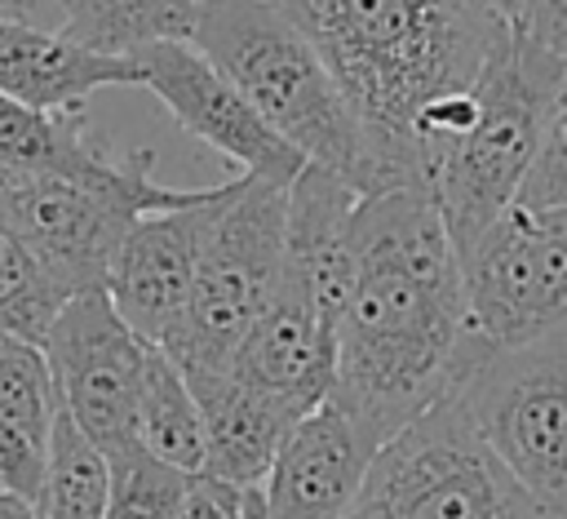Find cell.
<instances>
[{"mask_svg": "<svg viewBox=\"0 0 567 519\" xmlns=\"http://www.w3.org/2000/svg\"><path fill=\"white\" fill-rule=\"evenodd\" d=\"M111 84H137V62L128 53L89 49L53 27L0 22V93L62 111L84 106L89 93Z\"/></svg>", "mask_w": 567, "mask_h": 519, "instance_id": "cell-15", "label": "cell"}, {"mask_svg": "<svg viewBox=\"0 0 567 519\" xmlns=\"http://www.w3.org/2000/svg\"><path fill=\"white\" fill-rule=\"evenodd\" d=\"M483 4H487L492 13H501L505 22H514V18H518V9H523V0H483Z\"/></svg>", "mask_w": 567, "mask_h": 519, "instance_id": "cell-29", "label": "cell"}, {"mask_svg": "<svg viewBox=\"0 0 567 519\" xmlns=\"http://www.w3.org/2000/svg\"><path fill=\"white\" fill-rule=\"evenodd\" d=\"M385 439L332 390L292 421L270 475L261 479L270 519H346Z\"/></svg>", "mask_w": 567, "mask_h": 519, "instance_id": "cell-13", "label": "cell"}, {"mask_svg": "<svg viewBox=\"0 0 567 519\" xmlns=\"http://www.w3.org/2000/svg\"><path fill=\"white\" fill-rule=\"evenodd\" d=\"M346 519H354V515H346Z\"/></svg>", "mask_w": 567, "mask_h": 519, "instance_id": "cell-30", "label": "cell"}, {"mask_svg": "<svg viewBox=\"0 0 567 519\" xmlns=\"http://www.w3.org/2000/svg\"><path fill=\"white\" fill-rule=\"evenodd\" d=\"M235 377L284 399L297 413H310L337 381V315L315 297V288L284 262L279 288L266 302L261 319L239 342L226 364Z\"/></svg>", "mask_w": 567, "mask_h": 519, "instance_id": "cell-14", "label": "cell"}, {"mask_svg": "<svg viewBox=\"0 0 567 519\" xmlns=\"http://www.w3.org/2000/svg\"><path fill=\"white\" fill-rule=\"evenodd\" d=\"M40 346L75 426L106 452L137 444V390L151 342L115 311L111 293L84 288L66 297Z\"/></svg>", "mask_w": 567, "mask_h": 519, "instance_id": "cell-10", "label": "cell"}, {"mask_svg": "<svg viewBox=\"0 0 567 519\" xmlns=\"http://www.w3.org/2000/svg\"><path fill=\"white\" fill-rule=\"evenodd\" d=\"M111 506L106 519H177L182 492H186V470L159 461L142 444H128L111 452Z\"/></svg>", "mask_w": 567, "mask_h": 519, "instance_id": "cell-23", "label": "cell"}, {"mask_svg": "<svg viewBox=\"0 0 567 519\" xmlns=\"http://www.w3.org/2000/svg\"><path fill=\"white\" fill-rule=\"evenodd\" d=\"M452 395L518 488L567 519V337L474 342Z\"/></svg>", "mask_w": 567, "mask_h": 519, "instance_id": "cell-8", "label": "cell"}, {"mask_svg": "<svg viewBox=\"0 0 567 519\" xmlns=\"http://www.w3.org/2000/svg\"><path fill=\"white\" fill-rule=\"evenodd\" d=\"M111 479V452L97 439H89L66 408H58L44 484L35 497L40 519H106Z\"/></svg>", "mask_w": 567, "mask_h": 519, "instance_id": "cell-21", "label": "cell"}, {"mask_svg": "<svg viewBox=\"0 0 567 519\" xmlns=\"http://www.w3.org/2000/svg\"><path fill=\"white\" fill-rule=\"evenodd\" d=\"M514 204H527V208L567 204V67H563V75L554 84V98L545 106L540 142H536L532 169H527Z\"/></svg>", "mask_w": 567, "mask_h": 519, "instance_id": "cell-24", "label": "cell"}, {"mask_svg": "<svg viewBox=\"0 0 567 519\" xmlns=\"http://www.w3.org/2000/svg\"><path fill=\"white\" fill-rule=\"evenodd\" d=\"M226 186L230 182L208 186L190 204L137 217L111 262L106 293H111L115 311L155 346H164L168 333L186 315L199 253H204V240H208V226H213V213H217Z\"/></svg>", "mask_w": 567, "mask_h": 519, "instance_id": "cell-12", "label": "cell"}, {"mask_svg": "<svg viewBox=\"0 0 567 519\" xmlns=\"http://www.w3.org/2000/svg\"><path fill=\"white\" fill-rule=\"evenodd\" d=\"M354 519H554L483 444L447 390L372 457Z\"/></svg>", "mask_w": 567, "mask_h": 519, "instance_id": "cell-6", "label": "cell"}, {"mask_svg": "<svg viewBox=\"0 0 567 519\" xmlns=\"http://www.w3.org/2000/svg\"><path fill=\"white\" fill-rule=\"evenodd\" d=\"M124 155H115L93 129L84 106L44 111L0 93V169L4 173H58V177H115Z\"/></svg>", "mask_w": 567, "mask_h": 519, "instance_id": "cell-18", "label": "cell"}, {"mask_svg": "<svg viewBox=\"0 0 567 519\" xmlns=\"http://www.w3.org/2000/svg\"><path fill=\"white\" fill-rule=\"evenodd\" d=\"M190 40L310 164L341 173L359 195L385 186L350 98L279 0H204Z\"/></svg>", "mask_w": 567, "mask_h": 519, "instance_id": "cell-3", "label": "cell"}, {"mask_svg": "<svg viewBox=\"0 0 567 519\" xmlns=\"http://www.w3.org/2000/svg\"><path fill=\"white\" fill-rule=\"evenodd\" d=\"M186 381L204 413L208 470L230 484H261L301 413L288 408L284 399L257 390L252 381L235 377L230 368L186 373Z\"/></svg>", "mask_w": 567, "mask_h": 519, "instance_id": "cell-16", "label": "cell"}, {"mask_svg": "<svg viewBox=\"0 0 567 519\" xmlns=\"http://www.w3.org/2000/svg\"><path fill=\"white\" fill-rule=\"evenodd\" d=\"M350 98L385 186H425L412 151L421 111L474 89L514 22L483 0H279Z\"/></svg>", "mask_w": 567, "mask_h": 519, "instance_id": "cell-2", "label": "cell"}, {"mask_svg": "<svg viewBox=\"0 0 567 519\" xmlns=\"http://www.w3.org/2000/svg\"><path fill=\"white\" fill-rule=\"evenodd\" d=\"M252 484H230L213 470H199L186 479L177 519H248Z\"/></svg>", "mask_w": 567, "mask_h": 519, "instance_id": "cell-25", "label": "cell"}, {"mask_svg": "<svg viewBox=\"0 0 567 519\" xmlns=\"http://www.w3.org/2000/svg\"><path fill=\"white\" fill-rule=\"evenodd\" d=\"M514 31L540 53L567 62V0H523Z\"/></svg>", "mask_w": 567, "mask_h": 519, "instance_id": "cell-26", "label": "cell"}, {"mask_svg": "<svg viewBox=\"0 0 567 519\" xmlns=\"http://www.w3.org/2000/svg\"><path fill=\"white\" fill-rule=\"evenodd\" d=\"M151 151H128L120 173L97 182L0 169V208L71 297L84 288H106L111 262L137 217L190 204L208 191L164 186L151 177Z\"/></svg>", "mask_w": 567, "mask_h": 519, "instance_id": "cell-7", "label": "cell"}, {"mask_svg": "<svg viewBox=\"0 0 567 519\" xmlns=\"http://www.w3.org/2000/svg\"><path fill=\"white\" fill-rule=\"evenodd\" d=\"M66 297L71 293L58 284V275L40 262V253L0 208V333L44 342Z\"/></svg>", "mask_w": 567, "mask_h": 519, "instance_id": "cell-22", "label": "cell"}, {"mask_svg": "<svg viewBox=\"0 0 567 519\" xmlns=\"http://www.w3.org/2000/svg\"><path fill=\"white\" fill-rule=\"evenodd\" d=\"M0 519H40V510L31 501H22V497L0 492Z\"/></svg>", "mask_w": 567, "mask_h": 519, "instance_id": "cell-28", "label": "cell"}, {"mask_svg": "<svg viewBox=\"0 0 567 519\" xmlns=\"http://www.w3.org/2000/svg\"><path fill=\"white\" fill-rule=\"evenodd\" d=\"M350 253L332 395L390 439L456 386L478 342L461 248L430 186H381L354 204Z\"/></svg>", "mask_w": 567, "mask_h": 519, "instance_id": "cell-1", "label": "cell"}, {"mask_svg": "<svg viewBox=\"0 0 567 519\" xmlns=\"http://www.w3.org/2000/svg\"><path fill=\"white\" fill-rule=\"evenodd\" d=\"M284 248L288 186L257 173L235 177L213 213L186 315L164 342L182 373H217L235 359L239 342L279 288Z\"/></svg>", "mask_w": 567, "mask_h": 519, "instance_id": "cell-5", "label": "cell"}, {"mask_svg": "<svg viewBox=\"0 0 567 519\" xmlns=\"http://www.w3.org/2000/svg\"><path fill=\"white\" fill-rule=\"evenodd\" d=\"M204 0H66L62 35L102 49L137 53L155 40H190Z\"/></svg>", "mask_w": 567, "mask_h": 519, "instance_id": "cell-20", "label": "cell"}, {"mask_svg": "<svg viewBox=\"0 0 567 519\" xmlns=\"http://www.w3.org/2000/svg\"><path fill=\"white\" fill-rule=\"evenodd\" d=\"M58 408L62 399L44 346L0 333V492L35 506Z\"/></svg>", "mask_w": 567, "mask_h": 519, "instance_id": "cell-17", "label": "cell"}, {"mask_svg": "<svg viewBox=\"0 0 567 519\" xmlns=\"http://www.w3.org/2000/svg\"><path fill=\"white\" fill-rule=\"evenodd\" d=\"M137 444L186 475L208 470V430L199 399L182 364L155 342L146 346V368L137 390Z\"/></svg>", "mask_w": 567, "mask_h": 519, "instance_id": "cell-19", "label": "cell"}, {"mask_svg": "<svg viewBox=\"0 0 567 519\" xmlns=\"http://www.w3.org/2000/svg\"><path fill=\"white\" fill-rule=\"evenodd\" d=\"M66 0H0V22H31V27H62Z\"/></svg>", "mask_w": 567, "mask_h": 519, "instance_id": "cell-27", "label": "cell"}, {"mask_svg": "<svg viewBox=\"0 0 567 519\" xmlns=\"http://www.w3.org/2000/svg\"><path fill=\"white\" fill-rule=\"evenodd\" d=\"M563 67V58L540 53L518 31H509L505 44L487 58L478 75L474 124L443 151L430 173V195L439 200L461 253L518 200Z\"/></svg>", "mask_w": 567, "mask_h": 519, "instance_id": "cell-4", "label": "cell"}, {"mask_svg": "<svg viewBox=\"0 0 567 519\" xmlns=\"http://www.w3.org/2000/svg\"><path fill=\"white\" fill-rule=\"evenodd\" d=\"M128 58L137 62V84L151 89L190 138L208 142L244 173L288 186L306 169V155L257 115L239 84L195 40H155Z\"/></svg>", "mask_w": 567, "mask_h": 519, "instance_id": "cell-11", "label": "cell"}, {"mask_svg": "<svg viewBox=\"0 0 567 519\" xmlns=\"http://www.w3.org/2000/svg\"><path fill=\"white\" fill-rule=\"evenodd\" d=\"M465 319L492 346L567 337V204H509L465 253Z\"/></svg>", "mask_w": 567, "mask_h": 519, "instance_id": "cell-9", "label": "cell"}]
</instances>
